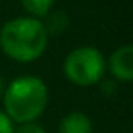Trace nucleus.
<instances>
[{"mask_svg": "<svg viewBox=\"0 0 133 133\" xmlns=\"http://www.w3.org/2000/svg\"><path fill=\"white\" fill-rule=\"evenodd\" d=\"M45 30H47L49 36H59V34L66 32L71 25V20H69V15L62 10H51L47 15L44 17L42 20Z\"/></svg>", "mask_w": 133, "mask_h": 133, "instance_id": "423d86ee", "label": "nucleus"}, {"mask_svg": "<svg viewBox=\"0 0 133 133\" xmlns=\"http://www.w3.org/2000/svg\"><path fill=\"white\" fill-rule=\"evenodd\" d=\"M110 72L116 81L130 83L133 79V47L131 45H121L116 51L111 52L108 59Z\"/></svg>", "mask_w": 133, "mask_h": 133, "instance_id": "20e7f679", "label": "nucleus"}, {"mask_svg": "<svg viewBox=\"0 0 133 133\" xmlns=\"http://www.w3.org/2000/svg\"><path fill=\"white\" fill-rule=\"evenodd\" d=\"M106 61L104 56L91 45H83L71 51L64 59V74L72 84L88 88L98 84L104 78Z\"/></svg>", "mask_w": 133, "mask_h": 133, "instance_id": "7ed1b4c3", "label": "nucleus"}, {"mask_svg": "<svg viewBox=\"0 0 133 133\" xmlns=\"http://www.w3.org/2000/svg\"><path fill=\"white\" fill-rule=\"evenodd\" d=\"M5 115L14 123H30L44 113L49 101L45 83L37 76L15 78L3 91Z\"/></svg>", "mask_w": 133, "mask_h": 133, "instance_id": "f03ea898", "label": "nucleus"}, {"mask_svg": "<svg viewBox=\"0 0 133 133\" xmlns=\"http://www.w3.org/2000/svg\"><path fill=\"white\" fill-rule=\"evenodd\" d=\"M57 133H93V121L83 111H71L61 120Z\"/></svg>", "mask_w": 133, "mask_h": 133, "instance_id": "39448f33", "label": "nucleus"}, {"mask_svg": "<svg viewBox=\"0 0 133 133\" xmlns=\"http://www.w3.org/2000/svg\"><path fill=\"white\" fill-rule=\"evenodd\" d=\"M14 133H47V131H45L39 123L30 121V123H20L19 128L14 130Z\"/></svg>", "mask_w": 133, "mask_h": 133, "instance_id": "6e6552de", "label": "nucleus"}, {"mask_svg": "<svg viewBox=\"0 0 133 133\" xmlns=\"http://www.w3.org/2000/svg\"><path fill=\"white\" fill-rule=\"evenodd\" d=\"M49 34L41 19L17 17L0 29V47L17 62H32L44 54Z\"/></svg>", "mask_w": 133, "mask_h": 133, "instance_id": "f257e3e1", "label": "nucleus"}, {"mask_svg": "<svg viewBox=\"0 0 133 133\" xmlns=\"http://www.w3.org/2000/svg\"><path fill=\"white\" fill-rule=\"evenodd\" d=\"M3 91H5V81H3V76L0 74V98L3 96Z\"/></svg>", "mask_w": 133, "mask_h": 133, "instance_id": "9b49d317", "label": "nucleus"}, {"mask_svg": "<svg viewBox=\"0 0 133 133\" xmlns=\"http://www.w3.org/2000/svg\"><path fill=\"white\" fill-rule=\"evenodd\" d=\"M25 12H29L36 19H44L49 12L52 10L54 0H20Z\"/></svg>", "mask_w": 133, "mask_h": 133, "instance_id": "0eeeda50", "label": "nucleus"}, {"mask_svg": "<svg viewBox=\"0 0 133 133\" xmlns=\"http://www.w3.org/2000/svg\"><path fill=\"white\" fill-rule=\"evenodd\" d=\"M14 121L5 115V111H0V133H14Z\"/></svg>", "mask_w": 133, "mask_h": 133, "instance_id": "9d476101", "label": "nucleus"}, {"mask_svg": "<svg viewBox=\"0 0 133 133\" xmlns=\"http://www.w3.org/2000/svg\"><path fill=\"white\" fill-rule=\"evenodd\" d=\"M99 86H101V93L104 96H113L116 93V81L115 79H101L99 81Z\"/></svg>", "mask_w": 133, "mask_h": 133, "instance_id": "1a4fd4ad", "label": "nucleus"}]
</instances>
